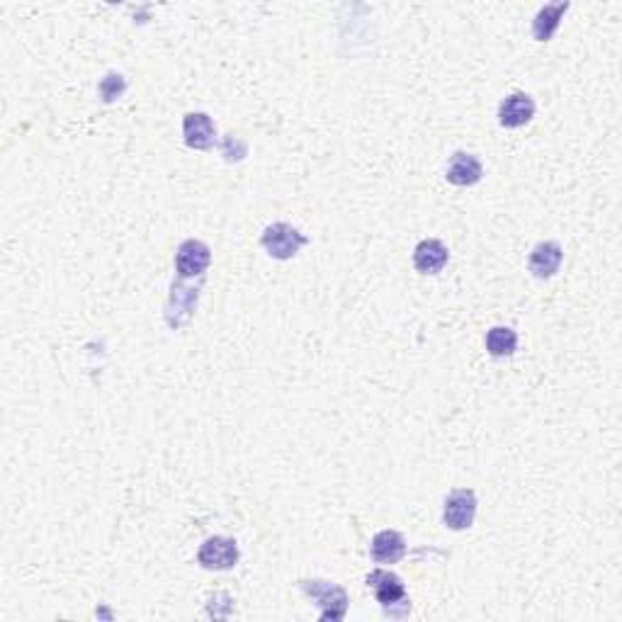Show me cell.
I'll return each mask as SVG.
<instances>
[{"mask_svg": "<svg viewBox=\"0 0 622 622\" xmlns=\"http://www.w3.org/2000/svg\"><path fill=\"white\" fill-rule=\"evenodd\" d=\"M260 243H263V249L268 250L272 258H278V260H289V258L297 256V250L302 249L304 243H306V239L297 231L295 226L278 221V224H272L265 229Z\"/></svg>", "mask_w": 622, "mask_h": 622, "instance_id": "1", "label": "cell"}, {"mask_svg": "<svg viewBox=\"0 0 622 622\" xmlns=\"http://www.w3.org/2000/svg\"><path fill=\"white\" fill-rule=\"evenodd\" d=\"M302 589L309 593L311 598L319 600L321 620H341L345 615V608H348V596L343 591L341 586L328 581H304Z\"/></svg>", "mask_w": 622, "mask_h": 622, "instance_id": "2", "label": "cell"}, {"mask_svg": "<svg viewBox=\"0 0 622 622\" xmlns=\"http://www.w3.org/2000/svg\"><path fill=\"white\" fill-rule=\"evenodd\" d=\"M197 561L210 571H226L236 567L239 561V547L231 537H210L197 552Z\"/></svg>", "mask_w": 622, "mask_h": 622, "instance_id": "3", "label": "cell"}, {"mask_svg": "<svg viewBox=\"0 0 622 622\" xmlns=\"http://www.w3.org/2000/svg\"><path fill=\"white\" fill-rule=\"evenodd\" d=\"M475 515H476V496L472 489H457V491H452L450 496L445 498L443 521L450 530L472 528Z\"/></svg>", "mask_w": 622, "mask_h": 622, "instance_id": "4", "label": "cell"}, {"mask_svg": "<svg viewBox=\"0 0 622 622\" xmlns=\"http://www.w3.org/2000/svg\"><path fill=\"white\" fill-rule=\"evenodd\" d=\"M210 249L203 241H190L180 243L178 253H175V270L185 280V278H200L207 268H210Z\"/></svg>", "mask_w": 622, "mask_h": 622, "instance_id": "5", "label": "cell"}, {"mask_svg": "<svg viewBox=\"0 0 622 622\" xmlns=\"http://www.w3.org/2000/svg\"><path fill=\"white\" fill-rule=\"evenodd\" d=\"M535 115V102L525 93L508 95L501 108H498V122L508 129H518V127L528 125Z\"/></svg>", "mask_w": 622, "mask_h": 622, "instance_id": "6", "label": "cell"}, {"mask_svg": "<svg viewBox=\"0 0 622 622\" xmlns=\"http://www.w3.org/2000/svg\"><path fill=\"white\" fill-rule=\"evenodd\" d=\"M367 586L372 589L377 600H380L384 608H391L406 600V591L401 579H399L397 574H391V571H384V569H377V571H372V574L367 576Z\"/></svg>", "mask_w": 622, "mask_h": 622, "instance_id": "7", "label": "cell"}, {"mask_svg": "<svg viewBox=\"0 0 622 622\" xmlns=\"http://www.w3.org/2000/svg\"><path fill=\"white\" fill-rule=\"evenodd\" d=\"M484 175V168L479 164V158L472 154H465V151H457L452 156L450 164H448V171H445V178L448 183L457 187H469L479 183Z\"/></svg>", "mask_w": 622, "mask_h": 622, "instance_id": "8", "label": "cell"}, {"mask_svg": "<svg viewBox=\"0 0 622 622\" xmlns=\"http://www.w3.org/2000/svg\"><path fill=\"white\" fill-rule=\"evenodd\" d=\"M561 258H564V253H561L560 243H554V241L537 243L535 249H532V253H530L528 268L535 278L547 280V278H552L554 272L560 270Z\"/></svg>", "mask_w": 622, "mask_h": 622, "instance_id": "9", "label": "cell"}, {"mask_svg": "<svg viewBox=\"0 0 622 622\" xmlns=\"http://www.w3.org/2000/svg\"><path fill=\"white\" fill-rule=\"evenodd\" d=\"M183 134H185V144L193 148H212L214 144V137H217V129H214V122L204 112H193L183 119Z\"/></svg>", "mask_w": 622, "mask_h": 622, "instance_id": "10", "label": "cell"}, {"mask_svg": "<svg viewBox=\"0 0 622 622\" xmlns=\"http://www.w3.org/2000/svg\"><path fill=\"white\" fill-rule=\"evenodd\" d=\"M448 258H450V253L438 239H426L413 250V265L423 275H436V272L443 270L448 265Z\"/></svg>", "mask_w": 622, "mask_h": 622, "instance_id": "11", "label": "cell"}, {"mask_svg": "<svg viewBox=\"0 0 622 622\" xmlns=\"http://www.w3.org/2000/svg\"><path fill=\"white\" fill-rule=\"evenodd\" d=\"M406 554L404 537L397 530H382L372 540V560L380 564H397Z\"/></svg>", "mask_w": 622, "mask_h": 622, "instance_id": "12", "label": "cell"}, {"mask_svg": "<svg viewBox=\"0 0 622 622\" xmlns=\"http://www.w3.org/2000/svg\"><path fill=\"white\" fill-rule=\"evenodd\" d=\"M567 10L569 3H550V5H544V8L537 13L535 23H532V34H535L537 42H547V39L552 37Z\"/></svg>", "mask_w": 622, "mask_h": 622, "instance_id": "13", "label": "cell"}, {"mask_svg": "<svg viewBox=\"0 0 622 622\" xmlns=\"http://www.w3.org/2000/svg\"><path fill=\"white\" fill-rule=\"evenodd\" d=\"M515 348H518V335H515L514 328L496 326L486 334V350H489L494 358L514 355Z\"/></svg>", "mask_w": 622, "mask_h": 622, "instance_id": "14", "label": "cell"}, {"mask_svg": "<svg viewBox=\"0 0 622 622\" xmlns=\"http://www.w3.org/2000/svg\"><path fill=\"white\" fill-rule=\"evenodd\" d=\"M125 78L119 76V73H108V76L102 78V83H100V95H102V100L105 102H112V100H117L119 95L125 93Z\"/></svg>", "mask_w": 622, "mask_h": 622, "instance_id": "15", "label": "cell"}]
</instances>
